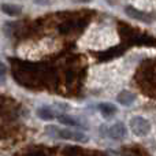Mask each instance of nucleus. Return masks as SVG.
<instances>
[{
	"instance_id": "1",
	"label": "nucleus",
	"mask_w": 156,
	"mask_h": 156,
	"mask_svg": "<svg viewBox=\"0 0 156 156\" xmlns=\"http://www.w3.org/2000/svg\"><path fill=\"white\" fill-rule=\"evenodd\" d=\"M118 43V34L112 29L94 30L92 38H85V45L96 49H104Z\"/></svg>"
},
{
	"instance_id": "2",
	"label": "nucleus",
	"mask_w": 156,
	"mask_h": 156,
	"mask_svg": "<svg viewBox=\"0 0 156 156\" xmlns=\"http://www.w3.org/2000/svg\"><path fill=\"white\" fill-rule=\"evenodd\" d=\"M45 132L49 136L54 137L62 138V140H67V141H76V143H86L89 140L88 136L83 134L81 132L77 130H71V129H59L56 126H47Z\"/></svg>"
},
{
	"instance_id": "3",
	"label": "nucleus",
	"mask_w": 156,
	"mask_h": 156,
	"mask_svg": "<svg viewBox=\"0 0 156 156\" xmlns=\"http://www.w3.org/2000/svg\"><path fill=\"white\" fill-rule=\"evenodd\" d=\"M100 133L104 137H110L112 140H122V138L126 137V126H125L122 122H115L112 125H101L100 127Z\"/></svg>"
},
{
	"instance_id": "4",
	"label": "nucleus",
	"mask_w": 156,
	"mask_h": 156,
	"mask_svg": "<svg viewBox=\"0 0 156 156\" xmlns=\"http://www.w3.org/2000/svg\"><path fill=\"white\" fill-rule=\"evenodd\" d=\"M129 127L132 130V133L137 137H144L151 132V123L147 118L144 116H133L129 122Z\"/></svg>"
},
{
	"instance_id": "5",
	"label": "nucleus",
	"mask_w": 156,
	"mask_h": 156,
	"mask_svg": "<svg viewBox=\"0 0 156 156\" xmlns=\"http://www.w3.org/2000/svg\"><path fill=\"white\" fill-rule=\"evenodd\" d=\"M125 14L130 18L136 19V21H140V22H144V23H149L152 21L151 15L147 12H144L143 10H138V8L133 7V5H126L125 7Z\"/></svg>"
},
{
	"instance_id": "6",
	"label": "nucleus",
	"mask_w": 156,
	"mask_h": 156,
	"mask_svg": "<svg viewBox=\"0 0 156 156\" xmlns=\"http://www.w3.org/2000/svg\"><path fill=\"white\" fill-rule=\"evenodd\" d=\"M116 101L122 105H132L136 101V94L130 90H121L116 94Z\"/></svg>"
},
{
	"instance_id": "7",
	"label": "nucleus",
	"mask_w": 156,
	"mask_h": 156,
	"mask_svg": "<svg viewBox=\"0 0 156 156\" xmlns=\"http://www.w3.org/2000/svg\"><path fill=\"white\" fill-rule=\"evenodd\" d=\"M97 108H99V111L103 114L104 118H111V116H114L116 114V111H118L115 105L111 104V103H99Z\"/></svg>"
},
{
	"instance_id": "8",
	"label": "nucleus",
	"mask_w": 156,
	"mask_h": 156,
	"mask_svg": "<svg viewBox=\"0 0 156 156\" xmlns=\"http://www.w3.org/2000/svg\"><path fill=\"white\" fill-rule=\"evenodd\" d=\"M2 11L10 16H16L22 12V7L18 4H11V3H3L2 4Z\"/></svg>"
},
{
	"instance_id": "9",
	"label": "nucleus",
	"mask_w": 156,
	"mask_h": 156,
	"mask_svg": "<svg viewBox=\"0 0 156 156\" xmlns=\"http://www.w3.org/2000/svg\"><path fill=\"white\" fill-rule=\"evenodd\" d=\"M37 116L43 121H52V119L56 118L55 111L51 110V107H40L37 110Z\"/></svg>"
},
{
	"instance_id": "10",
	"label": "nucleus",
	"mask_w": 156,
	"mask_h": 156,
	"mask_svg": "<svg viewBox=\"0 0 156 156\" xmlns=\"http://www.w3.org/2000/svg\"><path fill=\"white\" fill-rule=\"evenodd\" d=\"M58 121H59L62 125H66V126L82 127V126H81V123L77 121V119H74L73 116H70V115H65V114H62V115L58 116Z\"/></svg>"
},
{
	"instance_id": "11",
	"label": "nucleus",
	"mask_w": 156,
	"mask_h": 156,
	"mask_svg": "<svg viewBox=\"0 0 156 156\" xmlns=\"http://www.w3.org/2000/svg\"><path fill=\"white\" fill-rule=\"evenodd\" d=\"M5 73H7V66H5L4 63H2V62H0V76L3 77Z\"/></svg>"
},
{
	"instance_id": "12",
	"label": "nucleus",
	"mask_w": 156,
	"mask_h": 156,
	"mask_svg": "<svg viewBox=\"0 0 156 156\" xmlns=\"http://www.w3.org/2000/svg\"><path fill=\"white\" fill-rule=\"evenodd\" d=\"M80 2H89V0H80Z\"/></svg>"
}]
</instances>
